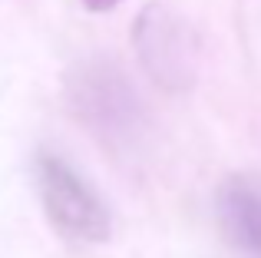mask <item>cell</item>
<instances>
[{
  "label": "cell",
  "mask_w": 261,
  "mask_h": 258,
  "mask_svg": "<svg viewBox=\"0 0 261 258\" xmlns=\"http://www.w3.org/2000/svg\"><path fill=\"white\" fill-rule=\"evenodd\" d=\"M33 186L46 222L60 239L73 245H102L113 232V215L83 172L70 166L63 156L40 149L33 156Z\"/></svg>",
  "instance_id": "1"
},
{
  "label": "cell",
  "mask_w": 261,
  "mask_h": 258,
  "mask_svg": "<svg viewBox=\"0 0 261 258\" xmlns=\"http://www.w3.org/2000/svg\"><path fill=\"white\" fill-rule=\"evenodd\" d=\"M73 116L83 123L99 142H129L139 133L142 103L133 93L129 80L113 63H83L76 66L73 80L66 83Z\"/></svg>",
  "instance_id": "2"
},
{
  "label": "cell",
  "mask_w": 261,
  "mask_h": 258,
  "mask_svg": "<svg viewBox=\"0 0 261 258\" xmlns=\"http://www.w3.org/2000/svg\"><path fill=\"white\" fill-rule=\"evenodd\" d=\"M136 57L149 80H155L166 90H185L195 80L198 70V40L192 27L178 13L162 4H149L136 17L133 30Z\"/></svg>",
  "instance_id": "3"
},
{
  "label": "cell",
  "mask_w": 261,
  "mask_h": 258,
  "mask_svg": "<svg viewBox=\"0 0 261 258\" xmlns=\"http://www.w3.org/2000/svg\"><path fill=\"white\" fill-rule=\"evenodd\" d=\"M215 215L225 242L245 258H261V179L228 175L215 192Z\"/></svg>",
  "instance_id": "4"
},
{
  "label": "cell",
  "mask_w": 261,
  "mask_h": 258,
  "mask_svg": "<svg viewBox=\"0 0 261 258\" xmlns=\"http://www.w3.org/2000/svg\"><path fill=\"white\" fill-rule=\"evenodd\" d=\"M80 4H83L86 10H93V13H106V10H116L122 0H80Z\"/></svg>",
  "instance_id": "5"
}]
</instances>
